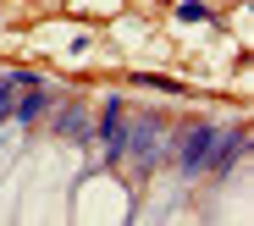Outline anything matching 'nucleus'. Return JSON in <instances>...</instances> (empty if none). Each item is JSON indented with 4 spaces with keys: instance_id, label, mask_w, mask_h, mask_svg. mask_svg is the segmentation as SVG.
Here are the masks:
<instances>
[{
    "instance_id": "1",
    "label": "nucleus",
    "mask_w": 254,
    "mask_h": 226,
    "mask_svg": "<svg viewBox=\"0 0 254 226\" xmlns=\"http://www.w3.org/2000/svg\"><path fill=\"white\" fill-rule=\"evenodd\" d=\"M160 149H166V127L155 116H138L127 127V138H122V160H133V166H155Z\"/></svg>"
},
{
    "instance_id": "7",
    "label": "nucleus",
    "mask_w": 254,
    "mask_h": 226,
    "mask_svg": "<svg viewBox=\"0 0 254 226\" xmlns=\"http://www.w3.org/2000/svg\"><path fill=\"white\" fill-rule=\"evenodd\" d=\"M177 17H183V22H204V17H210V11H204V6H199V0H183V6H177Z\"/></svg>"
},
{
    "instance_id": "5",
    "label": "nucleus",
    "mask_w": 254,
    "mask_h": 226,
    "mask_svg": "<svg viewBox=\"0 0 254 226\" xmlns=\"http://www.w3.org/2000/svg\"><path fill=\"white\" fill-rule=\"evenodd\" d=\"M28 83H39V77L33 72H6V77H0V121L11 116V105H17V94H22Z\"/></svg>"
},
{
    "instance_id": "4",
    "label": "nucleus",
    "mask_w": 254,
    "mask_h": 226,
    "mask_svg": "<svg viewBox=\"0 0 254 226\" xmlns=\"http://www.w3.org/2000/svg\"><path fill=\"white\" fill-rule=\"evenodd\" d=\"M45 111H50V94H45V83H28V88H22V100L11 105V116H17L22 127H28V121H39Z\"/></svg>"
},
{
    "instance_id": "3",
    "label": "nucleus",
    "mask_w": 254,
    "mask_h": 226,
    "mask_svg": "<svg viewBox=\"0 0 254 226\" xmlns=\"http://www.w3.org/2000/svg\"><path fill=\"white\" fill-rule=\"evenodd\" d=\"M122 138H127V121H122V105L111 100L105 116H100V144H105V160H122Z\"/></svg>"
},
{
    "instance_id": "6",
    "label": "nucleus",
    "mask_w": 254,
    "mask_h": 226,
    "mask_svg": "<svg viewBox=\"0 0 254 226\" xmlns=\"http://www.w3.org/2000/svg\"><path fill=\"white\" fill-rule=\"evenodd\" d=\"M61 132H66V138H89V111H83V105H66V111H61Z\"/></svg>"
},
{
    "instance_id": "2",
    "label": "nucleus",
    "mask_w": 254,
    "mask_h": 226,
    "mask_svg": "<svg viewBox=\"0 0 254 226\" xmlns=\"http://www.w3.org/2000/svg\"><path fill=\"white\" fill-rule=\"evenodd\" d=\"M216 144H221V132H216V127H188V132H183V144H177L183 171H188V176L210 171V160H216Z\"/></svg>"
}]
</instances>
